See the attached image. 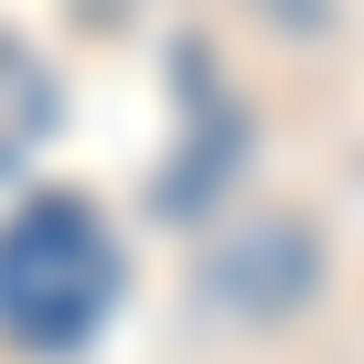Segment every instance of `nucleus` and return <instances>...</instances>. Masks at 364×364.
<instances>
[{"label": "nucleus", "instance_id": "obj_1", "mask_svg": "<svg viewBox=\"0 0 364 364\" xmlns=\"http://www.w3.org/2000/svg\"><path fill=\"white\" fill-rule=\"evenodd\" d=\"M118 311V236L86 193H33L0 225V332L22 353H75Z\"/></svg>", "mask_w": 364, "mask_h": 364}, {"label": "nucleus", "instance_id": "obj_2", "mask_svg": "<svg viewBox=\"0 0 364 364\" xmlns=\"http://www.w3.org/2000/svg\"><path fill=\"white\" fill-rule=\"evenodd\" d=\"M311 289H321V236L289 225V215H268V225H247V236H225L204 257V300L215 311H247V321H279Z\"/></svg>", "mask_w": 364, "mask_h": 364}, {"label": "nucleus", "instance_id": "obj_3", "mask_svg": "<svg viewBox=\"0 0 364 364\" xmlns=\"http://www.w3.org/2000/svg\"><path fill=\"white\" fill-rule=\"evenodd\" d=\"M54 65L33 54V43H11V33H0V182H11L43 139H54Z\"/></svg>", "mask_w": 364, "mask_h": 364}]
</instances>
